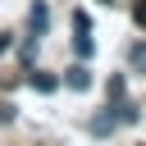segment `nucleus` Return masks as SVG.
I'll list each match as a JSON object with an SVG mask.
<instances>
[{
  "instance_id": "5",
  "label": "nucleus",
  "mask_w": 146,
  "mask_h": 146,
  "mask_svg": "<svg viewBox=\"0 0 146 146\" xmlns=\"http://www.w3.org/2000/svg\"><path fill=\"white\" fill-rule=\"evenodd\" d=\"M132 14H137V23L146 27V0H137V9H132Z\"/></svg>"
},
{
  "instance_id": "1",
  "label": "nucleus",
  "mask_w": 146,
  "mask_h": 146,
  "mask_svg": "<svg viewBox=\"0 0 146 146\" xmlns=\"http://www.w3.org/2000/svg\"><path fill=\"white\" fill-rule=\"evenodd\" d=\"M64 87H73V91H87L91 87V68H87V59L82 64H73V68H64V78H59Z\"/></svg>"
},
{
  "instance_id": "7",
  "label": "nucleus",
  "mask_w": 146,
  "mask_h": 146,
  "mask_svg": "<svg viewBox=\"0 0 146 146\" xmlns=\"http://www.w3.org/2000/svg\"><path fill=\"white\" fill-rule=\"evenodd\" d=\"M100 5H114V0H100Z\"/></svg>"
},
{
  "instance_id": "6",
  "label": "nucleus",
  "mask_w": 146,
  "mask_h": 146,
  "mask_svg": "<svg viewBox=\"0 0 146 146\" xmlns=\"http://www.w3.org/2000/svg\"><path fill=\"white\" fill-rule=\"evenodd\" d=\"M9 46H14V36H9V32H0V55H5Z\"/></svg>"
},
{
  "instance_id": "3",
  "label": "nucleus",
  "mask_w": 146,
  "mask_h": 146,
  "mask_svg": "<svg viewBox=\"0 0 146 146\" xmlns=\"http://www.w3.org/2000/svg\"><path fill=\"white\" fill-rule=\"evenodd\" d=\"M27 82H32V91H55L59 87V78H50V73H32Z\"/></svg>"
},
{
  "instance_id": "4",
  "label": "nucleus",
  "mask_w": 146,
  "mask_h": 146,
  "mask_svg": "<svg viewBox=\"0 0 146 146\" xmlns=\"http://www.w3.org/2000/svg\"><path fill=\"white\" fill-rule=\"evenodd\" d=\"M78 55H82V59H87V55H91V36H87V27H82V32H78Z\"/></svg>"
},
{
  "instance_id": "2",
  "label": "nucleus",
  "mask_w": 146,
  "mask_h": 146,
  "mask_svg": "<svg viewBox=\"0 0 146 146\" xmlns=\"http://www.w3.org/2000/svg\"><path fill=\"white\" fill-rule=\"evenodd\" d=\"M27 23H32V32H36V36H41V32H46V23H50V9H46V5H41V0H36V5H32V9H27Z\"/></svg>"
}]
</instances>
